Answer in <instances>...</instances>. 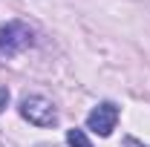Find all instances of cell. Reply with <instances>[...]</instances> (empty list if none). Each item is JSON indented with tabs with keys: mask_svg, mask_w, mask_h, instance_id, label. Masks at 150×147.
Segmentation results:
<instances>
[{
	"mask_svg": "<svg viewBox=\"0 0 150 147\" xmlns=\"http://www.w3.org/2000/svg\"><path fill=\"white\" fill-rule=\"evenodd\" d=\"M29 46H32V29L23 20H9L0 26V61L20 55Z\"/></svg>",
	"mask_w": 150,
	"mask_h": 147,
	"instance_id": "obj_1",
	"label": "cell"
},
{
	"mask_svg": "<svg viewBox=\"0 0 150 147\" xmlns=\"http://www.w3.org/2000/svg\"><path fill=\"white\" fill-rule=\"evenodd\" d=\"M20 115H23L29 124H35V127H55L58 124L55 104H52L49 98H43V95H26V98L20 101Z\"/></svg>",
	"mask_w": 150,
	"mask_h": 147,
	"instance_id": "obj_2",
	"label": "cell"
},
{
	"mask_svg": "<svg viewBox=\"0 0 150 147\" xmlns=\"http://www.w3.org/2000/svg\"><path fill=\"white\" fill-rule=\"evenodd\" d=\"M115 121H118V107L110 104V101H104V104H98L90 115H87V127L98 133V136H110L112 130H115Z\"/></svg>",
	"mask_w": 150,
	"mask_h": 147,
	"instance_id": "obj_3",
	"label": "cell"
},
{
	"mask_svg": "<svg viewBox=\"0 0 150 147\" xmlns=\"http://www.w3.org/2000/svg\"><path fill=\"white\" fill-rule=\"evenodd\" d=\"M67 141H69V147H93L84 130H69L67 133Z\"/></svg>",
	"mask_w": 150,
	"mask_h": 147,
	"instance_id": "obj_4",
	"label": "cell"
},
{
	"mask_svg": "<svg viewBox=\"0 0 150 147\" xmlns=\"http://www.w3.org/2000/svg\"><path fill=\"white\" fill-rule=\"evenodd\" d=\"M6 104H9V90H6V87H0V112L6 110Z\"/></svg>",
	"mask_w": 150,
	"mask_h": 147,
	"instance_id": "obj_5",
	"label": "cell"
},
{
	"mask_svg": "<svg viewBox=\"0 0 150 147\" xmlns=\"http://www.w3.org/2000/svg\"><path fill=\"white\" fill-rule=\"evenodd\" d=\"M127 147H147V144H142L139 139H133V136H130V139H127Z\"/></svg>",
	"mask_w": 150,
	"mask_h": 147,
	"instance_id": "obj_6",
	"label": "cell"
}]
</instances>
